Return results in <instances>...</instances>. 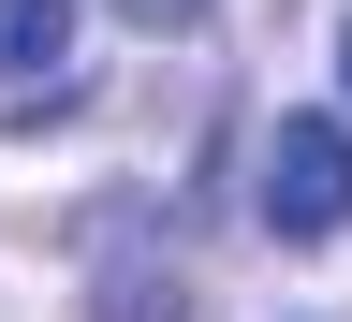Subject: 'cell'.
Masks as SVG:
<instances>
[{
  "label": "cell",
  "mask_w": 352,
  "mask_h": 322,
  "mask_svg": "<svg viewBox=\"0 0 352 322\" xmlns=\"http://www.w3.org/2000/svg\"><path fill=\"white\" fill-rule=\"evenodd\" d=\"M264 235L279 249H323V235H352V103L323 117V103H294L279 132H264Z\"/></svg>",
  "instance_id": "obj_1"
},
{
  "label": "cell",
  "mask_w": 352,
  "mask_h": 322,
  "mask_svg": "<svg viewBox=\"0 0 352 322\" xmlns=\"http://www.w3.org/2000/svg\"><path fill=\"white\" fill-rule=\"evenodd\" d=\"M88 322H206V279H176V264H103V279H88Z\"/></svg>",
  "instance_id": "obj_2"
},
{
  "label": "cell",
  "mask_w": 352,
  "mask_h": 322,
  "mask_svg": "<svg viewBox=\"0 0 352 322\" xmlns=\"http://www.w3.org/2000/svg\"><path fill=\"white\" fill-rule=\"evenodd\" d=\"M74 59V0H0V88Z\"/></svg>",
  "instance_id": "obj_3"
},
{
  "label": "cell",
  "mask_w": 352,
  "mask_h": 322,
  "mask_svg": "<svg viewBox=\"0 0 352 322\" xmlns=\"http://www.w3.org/2000/svg\"><path fill=\"white\" fill-rule=\"evenodd\" d=\"M132 30H206V0H118Z\"/></svg>",
  "instance_id": "obj_4"
},
{
  "label": "cell",
  "mask_w": 352,
  "mask_h": 322,
  "mask_svg": "<svg viewBox=\"0 0 352 322\" xmlns=\"http://www.w3.org/2000/svg\"><path fill=\"white\" fill-rule=\"evenodd\" d=\"M338 103H352V15H338Z\"/></svg>",
  "instance_id": "obj_5"
}]
</instances>
